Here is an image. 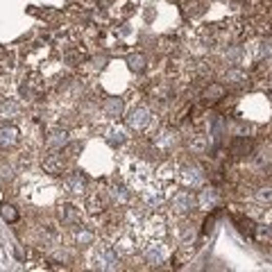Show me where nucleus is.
<instances>
[{
	"label": "nucleus",
	"mask_w": 272,
	"mask_h": 272,
	"mask_svg": "<svg viewBox=\"0 0 272 272\" xmlns=\"http://www.w3.org/2000/svg\"><path fill=\"white\" fill-rule=\"evenodd\" d=\"M172 211L177 213H188L193 211V209L197 207V197L193 195L191 191H177L175 195H172Z\"/></svg>",
	"instance_id": "1"
},
{
	"label": "nucleus",
	"mask_w": 272,
	"mask_h": 272,
	"mask_svg": "<svg viewBox=\"0 0 272 272\" xmlns=\"http://www.w3.org/2000/svg\"><path fill=\"white\" fill-rule=\"evenodd\" d=\"M150 120H152V114H150V109L145 107H136L129 111L127 116V127L129 129H136V132H141V129H145L150 125Z\"/></svg>",
	"instance_id": "2"
},
{
	"label": "nucleus",
	"mask_w": 272,
	"mask_h": 272,
	"mask_svg": "<svg viewBox=\"0 0 272 272\" xmlns=\"http://www.w3.org/2000/svg\"><path fill=\"white\" fill-rule=\"evenodd\" d=\"M182 182H184L186 186H191V188L202 186L204 172L197 168V166H186V168H182Z\"/></svg>",
	"instance_id": "3"
},
{
	"label": "nucleus",
	"mask_w": 272,
	"mask_h": 272,
	"mask_svg": "<svg viewBox=\"0 0 272 272\" xmlns=\"http://www.w3.org/2000/svg\"><path fill=\"white\" fill-rule=\"evenodd\" d=\"M18 129L14 125H0V148H14L18 143Z\"/></svg>",
	"instance_id": "4"
},
{
	"label": "nucleus",
	"mask_w": 272,
	"mask_h": 272,
	"mask_svg": "<svg viewBox=\"0 0 272 272\" xmlns=\"http://www.w3.org/2000/svg\"><path fill=\"white\" fill-rule=\"evenodd\" d=\"M123 109H125V102L120 100V98H107L104 104H102L104 116L111 118V120H116V118L123 116Z\"/></svg>",
	"instance_id": "5"
},
{
	"label": "nucleus",
	"mask_w": 272,
	"mask_h": 272,
	"mask_svg": "<svg viewBox=\"0 0 272 272\" xmlns=\"http://www.w3.org/2000/svg\"><path fill=\"white\" fill-rule=\"evenodd\" d=\"M66 168V161L61 154H48L43 159V170L48 172V175H61Z\"/></svg>",
	"instance_id": "6"
},
{
	"label": "nucleus",
	"mask_w": 272,
	"mask_h": 272,
	"mask_svg": "<svg viewBox=\"0 0 272 272\" xmlns=\"http://www.w3.org/2000/svg\"><path fill=\"white\" fill-rule=\"evenodd\" d=\"M64 184H66V188L71 193L82 195V193H84V188H86V179H84V175H82V172H71V175H66Z\"/></svg>",
	"instance_id": "7"
},
{
	"label": "nucleus",
	"mask_w": 272,
	"mask_h": 272,
	"mask_svg": "<svg viewBox=\"0 0 272 272\" xmlns=\"http://www.w3.org/2000/svg\"><path fill=\"white\" fill-rule=\"evenodd\" d=\"M145 261L152 265H161L166 261V250L161 243H152L148 245V250H145Z\"/></svg>",
	"instance_id": "8"
},
{
	"label": "nucleus",
	"mask_w": 272,
	"mask_h": 272,
	"mask_svg": "<svg viewBox=\"0 0 272 272\" xmlns=\"http://www.w3.org/2000/svg\"><path fill=\"white\" fill-rule=\"evenodd\" d=\"M195 197H197V209H204V211H209V209H213L218 204V195L213 188H202L200 195Z\"/></svg>",
	"instance_id": "9"
},
{
	"label": "nucleus",
	"mask_w": 272,
	"mask_h": 272,
	"mask_svg": "<svg viewBox=\"0 0 272 272\" xmlns=\"http://www.w3.org/2000/svg\"><path fill=\"white\" fill-rule=\"evenodd\" d=\"M96 261H98V268H102V270H114L116 268V263H118V259H116V254L111 252V250H107V247H102L100 252L96 254Z\"/></svg>",
	"instance_id": "10"
},
{
	"label": "nucleus",
	"mask_w": 272,
	"mask_h": 272,
	"mask_svg": "<svg viewBox=\"0 0 272 272\" xmlns=\"http://www.w3.org/2000/svg\"><path fill=\"white\" fill-rule=\"evenodd\" d=\"M93 240H96V234H93L88 227H77L75 229V243L77 245L88 247V245H93Z\"/></svg>",
	"instance_id": "11"
},
{
	"label": "nucleus",
	"mask_w": 272,
	"mask_h": 272,
	"mask_svg": "<svg viewBox=\"0 0 272 272\" xmlns=\"http://www.w3.org/2000/svg\"><path fill=\"white\" fill-rule=\"evenodd\" d=\"M59 218L66 224H75L77 218H80V211H77L73 204H61V207H59Z\"/></svg>",
	"instance_id": "12"
},
{
	"label": "nucleus",
	"mask_w": 272,
	"mask_h": 272,
	"mask_svg": "<svg viewBox=\"0 0 272 272\" xmlns=\"http://www.w3.org/2000/svg\"><path fill=\"white\" fill-rule=\"evenodd\" d=\"M222 80L227 82V84H232V86H240L245 82V73L240 71V68H227L224 75H222Z\"/></svg>",
	"instance_id": "13"
},
{
	"label": "nucleus",
	"mask_w": 272,
	"mask_h": 272,
	"mask_svg": "<svg viewBox=\"0 0 272 272\" xmlns=\"http://www.w3.org/2000/svg\"><path fill=\"white\" fill-rule=\"evenodd\" d=\"M68 145V134L66 132H52L48 136V148L52 150H64Z\"/></svg>",
	"instance_id": "14"
},
{
	"label": "nucleus",
	"mask_w": 272,
	"mask_h": 272,
	"mask_svg": "<svg viewBox=\"0 0 272 272\" xmlns=\"http://www.w3.org/2000/svg\"><path fill=\"white\" fill-rule=\"evenodd\" d=\"M127 66L132 73H143L145 71V55H141V52H134V55L127 57Z\"/></svg>",
	"instance_id": "15"
},
{
	"label": "nucleus",
	"mask_w": 272,
	"mask_h": 272,
	"mask_svg": "<svg viewBox=\"0 0 272 272\" xmlns=\"http://www.w3.org/2000/svg\"><path fill=\"white\" fill-rule=\"evenodd\" d=\"M18 116V104L14 100H3L0 102V118H16Z\"/></svg>",
	"instance_id": "16"
},
{
	"label": "nucleus",
	"mask_w": 272,
	"mask_h": 272,
	"mask_svg": "<svg viewBox=\"0 0 272 272\" xmlns=\"http://www.w3.org/2000/svg\"><path fill=\"white\" fill-rule=\"evenodd\" d=\"M109 195H111V200L118 202V204H127L129 202V191L125 186H114L111 191H109Z\"/></svg>",
	"instance_id": "17"
},
{
	"label": "nucleus",
	"mask_w": 272,
	"mask_h": 272,
	"mask_svg": "<svg viewBox=\"0 0 272 272\" xmlns=\"http://www.w3.org/2000/svg\"><path fill=\"white\" fill-rule=\"evenodd\" d=\"M188 148H191V152H195V154L207 152V148H209L207 136H193V139H191V143H188Z\"/></svg>",
	"instance_id": "18"
},
{
	"label": "nucleus",
	"mask_w": 272,
	"mask_h": 272,
	"mask_svg": "<svg viewBox=\"0 0 272 272\" xmlns=\"http://www.w3.org/2000/svg\"><path fill=\"white\" fill-rule=\"evenodd\" d=\"M254 200L259 204H272V186H259L254 193Z\"/></svg>",
	"instance_id": "19"
},
{
	"label": "nucleus",
	"mask_w": 272,
	"mask_h": 272,
	"mask_svg": "<svg viewBox=\"0 0 272 272\" xmlns=\"http://www.w3.org/2000/svg\"><path fill=\"white\" fill-rule=\"evenodd\" d=\"M0 216H3V220H7V222L18 220V211H16V207H12V204H0Z\"/></svg>",
	"instance_id": "20"
},
{
	"label": "nucleus",
	"mask_w": 272,
	"mask_h": 272,
	"mask_svg": "<svg viewBox=\"0 0 272 272\" xmlns=\"http://www.w3.org/2000/svg\"><path fill=\"white\" fill-rule=\"evenodd\" d=\"M222 96H224V86L222 84H211V86H207V91H204V98L211 100V102L220 100Z\"/></svg>",
	"instance_id": "21"
},
{
	"label": "nucleus",
	"mask_w": 272,
	"mask_h": 272,
	"mask_svg": "<svg viewBox=\"0 0 272 272\" xmlns=\"http://www.w3.org/2000/svg\"><path fill=\"white\" fill-rule=\"evenodd\" d=\"M250 148H252V145H250V141H247V139H243V136H238V139L234 141L232 152H234V154H238V156H243V154H247V152H250Z\"/></svg>",
	"instance_id": "22"
},
{
	"label": "nucleus",
	"mask_w": 272,
	"mask_h": 272,
	"mask_svg": "<svg viewBox=\"0 0 272 272\" xmlns=\"http://www.w3.org/2000/svg\"><path fill=\"white\" fill-rule=\"evenodd\" d=\"M109 143L111 145H123L125 141H127V136H125V132L123 129H111V132H109Z\"/></svg>",
	"instance_id": "23"
},
{
	"label": "nucleus",
	"mask_w": 272,
	"mask_h": 272,
	"mask_svg": "<svg viewBox=\"0 0 272 272\" xmlns=\"http://www.w3.org/2000/svg\"><path fill=\"white\" fill-rule=\"evenodd\" d=\"M240 55H243V50H240V48H232V50H227V59H229V61H234V64H238Z\"/></svg>",
	"instance_id": "24"
},
{
	"label": "nucleus",
	"mask_w": 272,
	"mask_h": 272,
	"mask_svg": "<svg viewBox=\"0 0 272 272\" xmlns=\"http://www.w3.org/2000/svg\"><path fill=\"white\" fill-rule=\"evenodd\" d=\"M270 52H272V46L270 43H261V48H259V55L261 57H270Z\"/></svg>",
	"instance_id": "25"
}]
</instances>
